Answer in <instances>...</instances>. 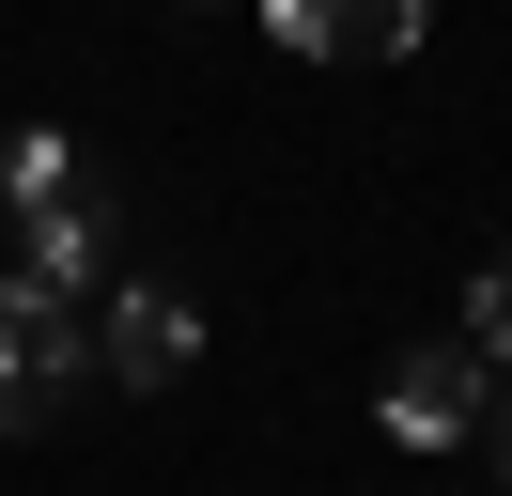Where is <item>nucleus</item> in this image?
Returning <instances> with one entry per match:
<instances>
[{
	"label": "nucleus",
	"mask_w": 512,
	"mask_h": 496,
	"mask_svg": "<svg viewBox=\"0 0 512 496\" xmlns=\"http://www.w3.org/2000/svg\"><path fill=\"white\" fill-rule=\"evenodd\" d=\"M264 31H280L295 62H404L419 0H264Z\"/></svg>",
	"instance_id": "20e7f679"
},
{
	"label": "nucleus",
	"mask_w": 512,
	"mask_h": 496,
	"mask_svg": "<svg viewBox=\"0 0 512 496\" xmlns=\"http://www.w3.org/2000/svg\"><path fill=\"white\" fill-rule=\"evenodd\" d=\"M466 341H481V357L512 372V248H497V264H481V295H466Z\"/></svg>",
	"instance_id": "39448f33"
},
{
	"label": "nucleus",
	"mask_w": 512,
	"mask_h": 496,
	"mask_svg": "<svg viewBox=\"0 0 512 496\" xmlns=\"http://www.w3.org/2000/svg\"><path fill=\"white\" fill-rule=\"evenodd\" d=\"M63 388H94V310L47 279H0V434H32Z\"/></svg>",
	"instance_id": "f257e3e1"
},
{
	"label": "nucleus",
	"mask_w": 512,
	"mask_h": 496,
	"mask_svg": "<svg viewBox=\"0 0 512 496\" xmlns=\"http://www.w3.org/2000/svg\"><path fill=\"white\" fill-rule=\"evenodd\" d=\"M481 372H497L481 341H419V357L388 372V434H419V450H450V434H481V403H497Z\"/></svg>",
	"instance_id": "7ed1b4c3"
},
{
	"label": "nucleus",
	"mask_w": 512,
	"mask_h": 496,
	"mask_svg": "<svg viewBox=\"0 0 512 496\" xmlns=\"http://www.w3.org/2000/svg\"><path fill=\"white\" fill-rule=\"evenodd\" d=\"M187 357H202V310H187V295H156V279L94 310V388H171Z\"/></svg>",
	"instance_id": "f03ea898"
}]
</instances>
